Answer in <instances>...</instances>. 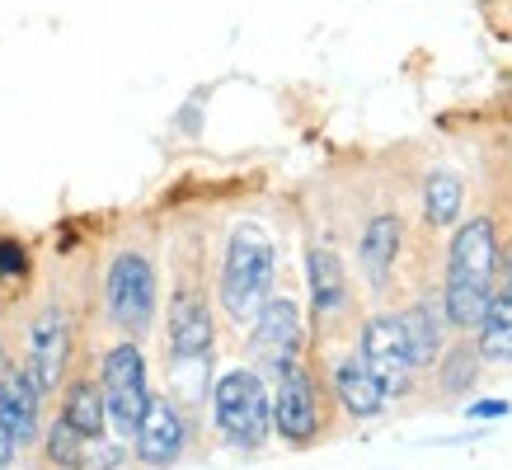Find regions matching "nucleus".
<instances>
[{
    "label": "nucleus",
    "instance_id": "1",
    "mask_svg": "<svg viewBox=\"0 0 512 470\" xmlns=\"http://www.w3.org/2000/svg\"><path fill=\"white\" fill-rule=\"evenodd\" d=\"M494 273H498V235L489 217H470L456 240H451V259H447V320L451 325H480L484 306L494 297Z\"/></svg>",
    "mask_w": 512,
    "mask_h": 470
},
{
    "label": "nucleus",
    "instance_id": "2",
    "mask_svg": "<svg viewBox=\"0 0 512 470\" xmlns=\"http://www.w3.org/2000/svg\"><path fill=\"white\" fill-rule=\"evenodd\" d=\"M273 268H278L273 240L259 226H249V221L235 226L226 259H221V306H226L231 320L249 325L254 315L264 311L268 292H273Z\"/></svg>",
    "mask_w": 512,
    "mask_h": 470
},
{
    "label": "nucleus",
    "instance_id": "3",
    "mask_svg": "<svg viewBox=\"0 0 512 470\" xmlns=\"http://www.w3.org/2000/svg\"><path fill=\"white\" fill-rule=\"evenodd\" d=\"M212 414H217L221 438L235 447H264L273 428V395L264 391L259 372L235 367L212 386Z\"/></svg>",
    "mask_w": 512,
    "mask_h": 470
},
{
    "label": "nucleus",
    "instance_id": "4",
    "mask_svg": "<svg viewBox=\"0 0 512 470\" xmlns=\"http://www.w3.org/2000/svg\"><path fill=\"white\" fill-rule=\"evenodd\" d=\"M104 297H109L113 325L127 329L132 339L146 334L151 320H156V268H151V259L137 250L113 254L109 278H104Z\"/></svg>",
    "mask_w": 512,
    "mask_h": 470
},
{
    "label": "nucleus",
    "instance_id": "5",
    "mask_svg": "<svg viewBox=\"0 0 512 470\" xmlns=\"http://www.w3.org/2000/svg\"><path fill=\"white\" fill-rule=\"evenodd\" d=\"M99 391H104V414H109L113 433L132 442L141 414H146V400H151L146 358H141V348L132 339L104 353V381H99Z\"/></svg>",
    "mask_w": 512,
    "mask_h": 470
},
{
    "label": "nucleus",
    "instance_id": "6",
    "mask_svg": "<svg viewBox=\"0 0 512 470\" xmlns=\"http://www.w3.org/2000/svg\"><path fill=\"white\" fill-rule=\"evenodd\" d=\"M273 428L287 442L306 447L320 433V405H315L311 376L301 372V362H282L278 367V391H273Z\"/></svg>",
    "mask_w": 512,
    "mask_h": 470
},
{
    "label": "nucleus",
    "instance_id": "7",
    "mask_svg": "<svg viewBox=\"0 0 512 470\" xmlns=\"http://www.w3.org/2000/svg\"><path fill=\"white\" fill-rule=\"evenodd\" d=\"M188 428L184 414L174 400H146V414H141L137 433H132V447H137V461L151 470H170L179 456H184Z\"/></svg>",
    "mask_w": 512,
    "mask_h": 470
},
{
    "label": "nucleus",
    "instance_id": "8",
    "mask_svg": "<svg viewBox=\"0 0 512 470\" xmlns=\"http://www.w3.org/2000/svg\"><path fill=\"white\" fill-rule=\"evenodd\" d=\"M212 358V315L193 282H179L170 297V367L174 362H207Z\"/></svg>",
    "mask_w": 512,
    "mask_h": 470
},
{
    "label": "nucleus",
    "instance_id": "9",
    "mask_svg": "<svg viewBox=\"0 0 512 470\" xmlns=\"http://www.w3.org/2000/svg\"><path fill=\"white\" fill-rule=\"evenodd\" d=\"M362 362L372 367V376L386 386V395L409 391L414 381V362H409V348H404V329L400 315H381L362 329Z\"/></svg>",
    "mask_w": 512,
    "mask_h": 470
},
{
    "label": "nucleus",
    "instance_id": "10",
    "mask_svg": "<svg viewBox=\"0 0 512 470\" xmlns=\"http://www.w3.org/2000/svg\"><path fill=\"white\" fill-rule=\"evenodd\" d=\"M249 325H254V339H249L254 362H264V367L278 372L282 362H292L301 353V311L287 297H268L264 311L254 315Z\"/></svg>",
    "mask_w": 512,
    "mask_h": 470
},
{
    "label": "nucleus",
    "instance_id": "11",
    "mask_svg": "<svg viewBox=\"0 0 512 470\" xmlns=\"http://www.w3.org/2000/svg\"><path fill=\"white\" fill-rule=\"evenodd\" d=\"M66 358H71V315L62 306H47L38 320H33V334H29V367L33 381L43 386V395L62 381L66 372Z\"/></svg>",
    "mask_w": 512,
    "mask_h": 470
},
{
    "label": "nucleus",
    "instance_id": "12",
    "mask_svg": "<svg viewBox=\"0 0 512 470\" xmlns=\"http://www.w3.org/2000/svg\"><path fill=\"white\" fill-rule=\"evenodd\" d=\"M38 405H43V386L33 381L29 367L0 372V423L10 428V438L19 447H29L38 438Z\"/></svg>",
    "mask_w": 512,
    "mask_h": 470
},
{
    "label": "nucleus",
    "instance_id": "13",
    "mask_svg": "<svg viewBox=\"0 0 512 470\" xmlns=\"http://www.w3.org/2000/svg\"><path fill=\"white\" fill-rule=\"evenodd\" d=\"M334 395L339 405L353 414V419H376L386 409V386L372 376V367L362 358H343L334 367Z\"/></svg>",
    "mask_w": 512,
    "mask_h": 470
},
{
    "label": "nucleus",
    "instance_id": "14",
    "mask_svg": "<svg viewBox=\"0 0 512 470\" xmlns=\"http://www.w3.org/2000/svg\"><path fill=\"white\" fill-rule=\"evenodd\" d=\"M395 259H400V217L381 212V217H372L367 231H362V268H367L372 287H386Z\"/></svg>",
    "mask_w": 512,
    "mask_h": 470
},
{
    "label": "nucleus",
    "instance_id": "15",
    "mask_svg": "<svg viewBox=\"0 0 512 470\" xmlns=\"http://www.w3.org/2000/svg\"><path fill=\"white\" fill-rule=\"evenodd\" d=\"M306 273H311V301L315 315H339L348 306V278H343V264L334 250H320L315 245L311 259H306Z\"/></svg>",
    "mask_w": 512,
    "mask_h": 470
},
{
    "label": "nucleus",
    "instance_id": "16",
    "mask_svg": "<svg viewBox=\"0 0 512 470\" xmlns=\"http://www.w3.org/2000/svg\"><path fill=\"white\" fill-rule=\"evenodd\" d=\"M480 358L512 362V287H494L480 315Z\"/></svg>",
    "mask_w": 512,
    "mask_h": 470
},
{
    "label": "nucleus",
    "instance_id": "17",
    "mask_svg": "<svg viewBox=\"0 0 512 470\" xmlns=\"http://www.w3.org/2000/svg\"><path fill=\"white\" fill-rule=\"evenodd\" d=\"M400 329H404V348H409L414 372H419V367H433L437 348H442V315H437L433 306H409V311L400 315Z\"/></svg>",
    "mask_w": 512,
    "mask_h": 470
},
{
    "label": "nucleus",
    "instance_id": "18",
    "mask_svg": "<svg viewBox=\"0 0 512 470\" xmlns=\"http://www.w3.org/2000/svg\"><path fill=\"white\" fill-rule=\"evenodd\" d=\"M62 419L76 428L80 438L99 442L104 438V423H109V414H104V391H99L94 381H71V386H66Z\"/></svg>",
    "mask_w": 512,
    "mask_h": 470
},
{
    "label": "nucleus",
    "instance_id": "19",
    "mask_svg": "<svg viewBox=\"0 0 512 470\" xmlns=\"http://www.w3.org/2000/svg\"><path fill=\"white\" fill-rule=\"evenodd\" d=\"M461 203H466V188H461L456 174L447 170L428 174V184H423V217H428V226H451L461 217Z\"/></svg>",
    "mask_w": 512,
    "mask_h": 470
},
{
    "label": "nucleus",
    "instance_id": "20",
    "mask_svg": "<svg viewBox=\"0 0 512 470\" xmlns=\"http://www.w3.org/2000/svg\"><path fill=\"white\" fill-rule=\"evenodd\" d=\"M43 452H47V461H52L57 470H85L90 466V438H80L66 419H57L52 428H47Z\"/></svg>",
    "mask_w": 512,
    "mask_h": 470
},
{
    "label": "nucleus",
    "instance_id": "21",
    "mask_svg": "<svg viewBox=\"0 0 512 470\" xmlns=\"http://www.w3.org/2000/svg\"><path fill=\"white\" fill-rule=\"evenodd\" d=\"M447 367H451V372L442 376V386H447V391H466L470 381L480 376V353H470V348H461V353H451Z\"/></svg>",
    "mask_w": 512,
    "mask_h": 470
},
{
    "label": "nucleus",
    "instance_id": "22",
    "mask_svg": "<svg viewBox=\"0 0 512 470\" xmlns=\"http://www.w3.org/2000/svg\"><path fill=\"white\" fill-rule=\"evenodd\" d=\"M29 273V254L19 240H0V278H24Z\"/></svg>",
    "mask_w": 512,
    "mask_h": 470
},
{
    "label": "nucleus",
    "instance_id": "23",
    "mask_svg": "<svg viewBox=\"0 0 512 470\" xmlns=\"http://www.w3.org/2000/svg\"><path fill=\"white\" fill-rule=\"evenodd\" d=\"M475 419H503L508 414V400H480V405H470Z\"/></svg>",
    "mask_w": 512,
    "mask_h": 470
},
{
    "label": "nucleus",
    "instance_id": "24",
    "mask_svg": "<svg viewBox=\"0 0 512 470\" xmlns=\"http://www.w3.org/2000/svg\"><path fill=\"white\" fill-rule=\"evenodd\" d=\"M15 452H19V442L10 438V428L0 423V470H5V466H10V461H15Z\"/></svg>",
    "mask_w": 512,
    "mask_h": 470
},
{
    "label": "nucleus",
    "instance_id": "25",
    "mask_svg": "<svg viewBox=\"0 0 512 470\" xmlns=\"http://www.w3.org/2000/svg\"><path fill=\"white\" fill-rule=\"evenodd\" d=\"M0 372H5V348H0Z\"/></svg>",
    "mask_w": 512,
    "mask_h": 470
}]
</instances>
